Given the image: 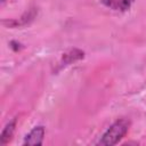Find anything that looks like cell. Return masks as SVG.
Here are the masks:
<instances>
[{
	"instance_id": "6da1fadb",
	"label": "cell",
	"mask_w": 146,
	"mask_h": 146,
	"mask_svg": "<svg viewBox=\"0 0 146 146\" xmlns=\"http://www.w3.org/2000/svg\"><path fill=\"white\" fill-rule=\"evenodd\" d=\"M130 127V122L127 119H120L115 121L102 136L100 140L98 141L99 145H115L117 144L128 132Z\"/></svg>"
},
{
	"instance_id": "7a4b0ae2",
	"label": "cell",
	"mask_w": 146,
	"mask_h": 146,
	"mask_svg": "<svg viewBox=\"0 0 146 146\" xmlns=\"http://www.w3.org/2000/svg\"><path fill=\"white\" fill-rule=\"evenodd\" d=\"M44 128L42 125H38L33 128L25 137L23 144L24 145H42L44 138Z\"/></svg>"
},
{
	"instance_id": "3957f363",
	"label": "cell",
	"mask_w": 146,
	"mask_h": 146,
	"mask_svg": "<svg viewBox=\"0 0 146 146\" xmlns=\"http://www.w3.org/2000/svg\"><path fill=\"white\" fill-rule=\"evenodd\" d=\"M107 8L116 11H125L128 10L135 0H100Z\"/></svg>"
},
{
	"instance_id": "277c9868",
	"label": "cell",
	"mask_w": 146,
	"mask_h": 146,
	"mask_svg": "<svg viewBox=\"0 0 146 146\" xmlns=\"http://www.w3.org/2000/svg\"><path fill=\"white\" fill-rule=\"evenodd\" d=\"M15 127H16V119H13L11 121H9L7 123V125L5 127L2 133H1V138H0V144L1 145H6L13 137L14 131H15Z\"/></svg>"
},
{
	"instance_id": "5b68a950",
	"label": "cell",
	"mask_w": 146,
	"mask_h": 146,
	"mask_svg": "<svg viewBox=\"0 0 146 146\" xmlns=\"http://www.w3.org/2000/svg\"><path fill=\"white\" fill-rule=\"evenodd\" d=\"M5 1H6V0H1V2H2V3H3V2H5Z\"/></svg>"
}]
</instances>
